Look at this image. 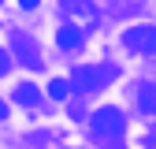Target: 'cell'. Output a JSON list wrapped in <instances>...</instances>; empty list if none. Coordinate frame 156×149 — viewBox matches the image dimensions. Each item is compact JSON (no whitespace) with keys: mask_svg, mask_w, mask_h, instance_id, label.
<instances>
[{"mask_svg":"<svg viewBox=\"0 0 156 149\" xmlns=\"http://www.w3.org/2000/svg\"><path fill=\"white\" fill-rule=\"evenodd\" d=\"M82 41H86V30L74 26V23L60 26V34H56V45H60V49H82Z\"/></svg>","mask_w":156,"mask_h":149,"instance_id":"obj_4","label":"cell"},{"mask_svg":"<svg viewBox=\"0 0 156 149\" xmlns=\"http://www.w3.org/2000/svg\"><path fill=\"white\" fill-rule=\"evenodd\" d=\"M4 116H8V104H4V101H0V119H4Z\"/></svg>","mask_w":156,"mask_h":149,"instance_id":"obj_9","label":"cell"},{"mask_svg":"<svg viewBox=\"0 0 156 149\" xmlns=\"http://www.w3.org/2000/svg\"><path fill=\"white\" fill-rule=\"evenodd\" d=\"M123 127H126V119H123V112L115 108V104H104L101 112H93V134L97 138L119 142L123 138Z\"/></svg>","mask_w":156,"mask_h":149,"instance_id":"obj_1","label":"cell"},{"mask_svg":"<svg viewBox=\"0 0 156 149\" xmlns=\"http://www.w3.org/2000/svg\"><path fill=\"white\" fill-rule=\"evenodd\" d=\"M134 97H138V108L145 112V116H152V112H156V86H138Z\"/></svg>","mask_w":156,"mask_h":149,"instance_id":"obj_5","label":"cell"},{"mask_svg":"<svg viewBox=\"0 0 156 149\" xmlns=\"http://www.w3.org/2000/svg\"><path fill=\"white\" fill-rule=\"evenodd\" d=\"M123 45L130 52H141V56H152L156 52V26H130L123 34Z\"/></svg>","mask_w":156,"mask_h":149,"instance_id":"obj_3","label":"cell"},{"mask_svg":"<svg viewBox=\"0 0 156 149\" xmlns=\"http://www.w3.org/2000/svg\"><path fill=\"white\" fill-rule=\"evenodd\" d=\"M37 97H41L37 86H30V82H19V86H15V101H19V104H37Z\"/></svg>","mask_w":156,"mask_h":149,"instance_id":"obj_6","label":"cell"},{"mask_svg":"<svg viewBox=\"0 0 156 149\" xmlns=\"http://www.w3.org/2000/svg\"><path fill=\"white\" fill-rule=\"evenodd\" d=\"M108 82H112V71H104V67H74L71 71V89L74 93H97Z\"/></svg>","mask_w":156,"mask_h":149,"instance_id":"obj_2","label":"cell"},{"mask_svg":"<svg viewBox=\"0 0 156 149\" xmlns=\"http://www.w3.org/2000/svg\"><path fill=\"white\" fill-rule=\"evenodd\" d=\"M8 67H11V56H8L4 49H0V74H8Z\"/></svg>","mask_w":156,"mask_h":149,"instance_id":"obj_8","label":"cell"},{"mask_svg":"<svg viewBox=\"0 0 156 149\" xmlns=\"http://www.w3.org/2000/svg\"><path fill=\"white\" fill-rule=\"evenodd\" d=\"M67 93H71V82H67V78H52V82H48V97H56V101H63Z\"/></svg>","mask_w":156,"mask_h":149,"instance_id":"obj_7","label":"cell"}]
</instances>
